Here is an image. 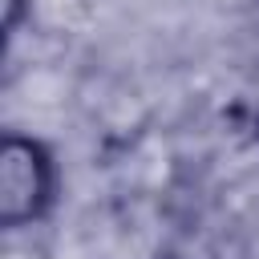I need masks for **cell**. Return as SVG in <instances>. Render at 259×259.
<instances>
[{"label": "cell", "mask_w": 259, "mask_h": 259, "mask_svg": "<svg viewBox=\"0 0 259 259\" xmlns=\"http://www.w3.org/2000/svg\"><path fill=\"white\" fill-rule=\"evenodd\" d=\"M57 190V166L53 154L24 134H4L0 142V227L16 231L53 206Z\"/></svg>", "instance_id": "obj_1"}, {"label": "cell", "mask_w": 259, "mask_h": 259, "mask_svg": "<svg viewBox=\"0 0 259 259\" xmlns=\"http://www.w3.org/2000/svg\"><path fill=\"white\" fill-rule=\"evenodd\" d=\"M162 259H182V255H162Z\"/></svg>", "instance_id": "obj_2"}]
</instances>
